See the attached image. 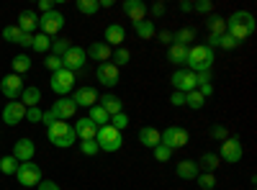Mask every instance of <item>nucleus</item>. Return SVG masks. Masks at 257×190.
Returning <instances> with one entry per match:
<instances>
[{
	"label": "nucleus",
	"mask_w": 257,
	"mask_h": 190,
	"mask_svg": "<svg viewBox=\"0 0 257 190\" xmlns=\"http://www.w3.org/2000/svg\"><path fill=\"white\" fill-rule=\"evenodd\" d=\"M167 59L178 67H185V59H188V47H180V44H170L167 47Z\"/></svg>",
	"instance_id": "obj_29"
},
{
	"label": "nucleus",
	"mask_w": 257,
	"mask_h": 190,
	"mask_svg": "<svg viewBox=\"0 0 257 190\" xmlns=\"http://www.w3.org/2000/svg\"><path fill=\"white\" fill-rule=\"evenodd\" d=\"M41 116H44V111H41L39 105L36 108H26V121L29 123H41Z\"/></svg>",
	"instance_id": "obj_48"
},
{
	"label": "nucleus",
	"mask_w": 257,
	"mask_h": 190,
	"mask_svg": "<svg viewBox=\"0 0 257 190\" xmlns=\"http://www.w3.org/2000/svg\"><path fill=\"white\" fill-rule=\"evenodd\" d=\"M147 11H149V13H152V16H155V18H162V16H165V11H167V8H165V3H162V0H157V3H152V6H149V8H147Z\"/></svg>",
	"instance_id": "obj_50"
},
{
	"label": "nucleus",
	"mask_w": 257,
	"mask_h": 190,
	"mask_svg": "<svg viewBox=\"0 0 257 190\" xmlns=\"http://www.w3.org/2000/svg\"><path fill=\"white\" fill-rule=\"evenodd\" d=\"M203 98H208V95H213V85H211V82H208V85H201V88H196Z\"/></svg>",
	"instance_id": "obj_56"
},
{
	"label": "nucleus",
	"mask_w": 257,
	"mask_h": 190,
	"mask_svg": "<svg viewBox=\"0 0 257 190\" xmlns=\"http://www.w3.org/2000/svg\"><path fill=\"white\" fill-rule=\"evenodd\" d=\"M39 11H41V16H44V13L54 11V3H52V0H39Z\"/></svg>",
	"instance_id": "obj_54"
},
{
	"label": "nucleus",
	"mask_w": 257,
	"mask_h": 190,
	"mask_svg": "<svg viewBox=\"0 0 257 190\" xmlns=\"http://www.w3.org/2000/svg\"><path fill=\"white\" fill-rule=\"evenodd\" d=\"M11 67H13V75H24L31 70V57L29 54H16L13 62H11Z\"/></svg>",
	"instance_id": "obj_33"
},
{
	"label": "nucleus",
	"mask_w": 257,
	"mask_h": 190,
	"mask_svg": "<svg viewBox=\"0 0 257 190\" xmlns=\"http://www.w3.org/2000/svg\"><path fill=\"white\" fill-rule=\"evenodd\" d=\"M36 190H62L57 182H52V180H41L39 185H36Z\"/></svg>",
	"instance_id": "obj_52"
},
{
	"label": "nucleus",
	"mask_w": 257,
	"mask_h": 190,
	"mask_svg": "<svg viewBox=\"0 0 257 190\" xmlns=\"http://www.w3.org/2000/svg\"><path fill=\"white\" fill-rule=\"evenodd\" d=\"M72 129H75V136H77L80 141H90V139H95V134H98V126H95L88 116L77 118V123L72 126Z\"/></svg>",
	"instance_id": "obj_19"
},
{
	"label": "nucleus",
	"mask_w": 257,
	"mask_h": 190,
	"mask_svg": "<svg viewBox=\"0 0 257 190\" xmlns=\"http://www.w3.org/2000/svg\"><path fill=\"white\" fill-rule=\"evenodd\" d=\"M21 103L26 105V108H36L39 105V100H41V90L36 88V85H26L24 88V93H21V98H18Z\"/></svg>",
	"instance_id": "obj_28"
},
{
	"label": "nucleus",
	"mask_w": 257,
	"mask_h": 190,
	"mask_svg": "<svg viewBox=\"0 0 257 190\" xmlns=\"http://www.w3.org/2000/svg\"><path fill=\"white\" fill-rule=\"evenodd\" d=\"M85 62H88V54H85V49L72 44V47L67 49V54L62 57V67L70 70V72H77V70L85 67Z\"/></svg>",
	"instance_id": "obj_13"
},
{
	"label": "nucleus",
	"mask_w": 257,
	"mask_h": 190,
	"mask_svg": "<svg viewBox=\"0 0 257 190\" xmlns=\"http://www.w3.org/2000/svg\"><path fill=\"white\" fill-rule=\"evenodd\" d=\"M77 146H80V152H82L85 157H95V154L100 152V149H98V144H95V139H90V141H80Z\"/></svg>",
	"instance_id": "obj_43"
},
{
	"label": "nucleus",
	"mask_w": 257,
	"mask_h": 190,
	"mask_svg": "<svg viewBox=\"0 0 257 190\" xmlns=\"http://www.w3.org/2000/svg\"><path fill=\"white\" fill-rule=\"evenodd\" d=\"M206 29H208V36H221V34H226V18H221V16H208Z\"/></svg>",
	"instance_id": "obj_31"
},
{
	"label": "nucleus",
	"mask_w": 257,
	"mask_h": 190,
	"mask_svg": "<svg viewBox=\"0 0 257 190\" xmlns=\"http://www.w3.org/2000/svg\"><path fill=\"white\" fill-rule=\"evenodd\" d=\"M257 24H254V16L247 13V11H237V13H231L226 18V34L234 39V41H247L252 34H254Z\"/></svg>",
	"instance_id": "obj_1"
},
{
	"label": "nucleus",
	"mask_w": 257,
	"mask_h": 190,
	"mask_svg": "<svg viewBox=\"0 0 257 190\" xmlns=\"http://www.w3.org/2000/svg\"><path fill=\"white\" fill-rule=\"evenodd\" d=\"M208 49H224V52H231V49H237L242 47L239 41H234L229 34H221V36H208Z\"/></svg>",
	"instance_id": "obj_25"
},
{
	"label": "nucleus",
	"mask_w": 257,
	"mask_h": 190,
	"mask_svg": "<svg viewBox=\"0 0 257 190\" xmlns=\"http://www.w3.org/2000/svg\"><path fill=\"white\" fill-rule=\"evenodd\" d=\"M39 29H41V34H47L49 39L57 36V34L64 29V16L57 13V11H49V13H44V16H39Z\"/></svg>",
	"instance_id": "obj_9"
},
{
	"label": "nucleus",
	"mask_w": 257,
	"mask_h": 190,
	"mask_svg": "<svg viewBox=\"0 0 257 190\" xmlns=\"http://www.w3.org/2000/svg\"><path fill=\"white\" fill-rule=\"evenodd\" d=\"M134 26V34L142 39V41H149V39H155L157 36V29L152 21H139V24H132Z\"/></svg>",
	"instance_id": "obj_30"
},
{
	"label": "nucleus",
	"mask_w": 257,
	"mask_h": 190,
	"mask_svg": "<svg viewBox=\"0 0 257 190\" xmlns=\"http://www.w3.org/2000/svg\"><path fill=\"white\" fill-rule=\"evenodd\" d=\"M77 11L82 16H93L100 11V6H98V0H77Z\"/></svg>",
	"instance_id": "obj_38"
},
{
	"label": "nucleus",
	"mask_w": 257,
	"mask_h": 190,
	"mask_svg": "<svg viewBox=\"0 0 257 190\" xmlns=\"http://www.w3.org/2000/svg\"><path fill=\"white\" fill-rule=\"evenodd\" d=\"M103 41L108 44L111 49L116 47H123V41H126V29L123 26H118V24H111V26H105V31H103Z\"/></svg>",
	"instance_id": "obj_20"
},
{
	"label": "nucleus",
	"mask_w": 257,
	"mask_h": 190,
	"mask_svg": "<svg viewBox=\"0 0 257 190\" xmlns=\"http://www.w3.org/2000/svg\"><path fill=\"white\" fill-rule=\"evenodd\" d=\"M113 129H118V131H123L126 126H128V116L126 113H116V116H111V121H108Z\"/></svg>",
	"instance_id": "obj_45"
},
{
	"label": "nucleus",
	"mask_w": 257,
	"mask_h": 190,
	"mask_svg": "<svg viewBox=\"0 0 257 190\" xmlns=\"http://www.w3.org/2000/svg\"><path fill=\"white\" fill-rule=\"evenodd\" d=\"M44 65H47V70H49V72H59V70H62V59H59V57H54V54H49V57L44 59Z\"/></svg>",
	"instance_id": "obj_49"
},
{
	"label": "nucleus",
	"mask_w": 257,
	"mask_h": 190,
	"mask_svg": "<svg viewBox=\"0 0 257 190\" xmlns=\"http://www.w3.org/2000/svg\"><path fill=\"white\" fill-rule=\"evenodd\" d=\"M16 170H18V164H16V159L11 154H6L3 159H0V172L3 175H16Z\"/></svg>",
	"instance_id": "obj_41"
},
{
	"label": "nucleus",
	"mask_w": 257,
	"mask_h": 190,
	"mask_svg": "<svg viewBox=\"0 0 257 190\" xmlns=\"http://www.w3.org/2000/svg\"><path fill=\"white\" fill-rule=\"evenodd\" d=\"M88 111H90V113H88V118H90V121H93V123L98 126V129H100V126H105V123H108V121H111V116H108V113H105V111L100 108V105H98V103L93 105V108H88Z\"/></svg>",
	"instance_id": "obj_34"
},
{
	"label": "nucleus",
	"mask_w": 257,
	"mask_h": 190,
	"mask_svg": "<svg viewBox=\"0 0 257 190\" xmlns=\"http://www.w3.org/2000/svg\"><path fill=\"white\" fill-rule=\"evenodd\" d=\"M34 154H36V144L29 139V136H24V139H18L16 144H13V159L16 162H31L34 159Z\"/></svg>",
	"instance_id": "obj_14"
},
{
	"label": "nucleus",
	"mask_w": 257,
	"mask_h": 190,
	"mask_svg": "<svg viewBox=\"0 0 257 190\" xmlns=\"http://www.w3.org/2000/svg\"><path fill=\"white\" fill-rule=\"evenodd\" d=\"M206 105V98L198 93V90H190V93H185V108H193V111H201Z\"/></svg>",
	"instance_id": "obj_35"
},
{
	"label": "nucleus",
	"mask_w": 257,
	"mask_h": 190,
	"mask_svg": "<svg viewBox=\"0 0 257 190\" xmlns=\"http://www.w3.org/2000/svg\"><path fill=\"white\" fill-rule=\"evenodd\" d=\"M16 177H18V182L24 185V187H36L41 180V167L31 159V162H21L18 164V170H16Z\"/></svg>",
	"instance_id": "obj_7"
},
{
	"label": "nucleus",
	"mask_w": 257,
	"mask_h": 190,
	"mask_svg": "<svg viewBox=\"0 0 257 190\" xmlns=\"http://www.w3.org/2000/svg\"><path fill=\"white\" fill-rule=\"evenodd\" d=\"M47 139H49V144L59 146V149H70L77 141L72 123H67V121H54L52 126H47Z\"/></svg>",
	"instance_id": "obj_3"
},
{
	"label": "nucleus",
	"mask_w": 257,
	"mask_h": 190,
	"mask_svg": "<svg viewBox=\"0 0 257 190\" xmlns=\"http://www.w3.org/2000/svg\"><path fill=\"white\" fill-rule=\"evenodd\" d=\"M242 154H244V146L237 136H229L226 141H221V154H219L221 162L237 164V162H242Z\"/></svg>",
	"instance_id": "obj_8"
},
{
	"label": "nucleus",
	"mask_w": 257,
	"mask_h": 190,
	"mask_svg": "<svg viewBox=\"0 0 257 190\" xmlns=\"http://www.w3.org/2000/svg\"><path fill=\"white\" fill-rule=\"evenodd\" d=\"M231 134H229V129L226 126H221V123H216V126H211V139L213 141H226Z\"/></svg>",
	"instance_id": "obj_42"
},
{
	"label": "nucleus",
	"mask_w": 257,
	"mask_h": 190,
	"mask_svg": "<svg viewBox=\"0 0 257 190\" xmlns=\"http://www.w3.org/2000/svg\"><path fill=\"white\" fill-rule=\"evenodd\" d=\"M24 77H21V75H6L3 80H0V93H3L8 100H18L21 98V93H24Z\"/></svg>",
	"instance_id": "obj_11"
},
{
	"label": "nucleus",
	"mask_w": 257,
	"mask_h": 190,
	"mask_svg": "<svg viewBox=\"0 0 257 190\" xmlns=\"http://www.w3.org/2000/svg\"><path fill=\"white\" fill-rule=\"evenodd\" d=\"M98 105H100V108L108 113V116L123 113V103H121V98H116V95H111V93L100 95V98H98Z\"/></svg>",
	"instance_id": "obj_24"
},
{
	"label": "nucleus",
	"mask_w": 257,
	"mask_h": 190,
	"mask_svg": "<svg viewBox=\"0 0 257 190\" xmlns=\"http://www.w3.org/2000/svg\"><path fill=\"white\" fill-rule=\"evenodd\" d=\"M188 141H190V134H188V129H180V126H167L165 131H160V144L173 152L188 146Z\"/></svg>",
	"instance_id": "obj_5"
},
{
	"label": "nucleus",
	"mask_w": 257,
	"mask_h": 190,
	"mask_svg": "<svg viewBox=\"0 0 257 190\" xmlns=\"http://www.w3.org/2000/svg\"><path fill=\"white\" fill-rule=\"evenodd\" d=\"M49 88L59 95V98H67L72 90H75V72L70 70H59V72H52V80H49Z\"/></svg>",
	"instance_id": "obj_6"
},
{
	"label": "nucleus",
	"mask_w": 257,
	"mask_h": 190,
	"mask_svg": "<svg viewBox=\"0 0 257 190\" xmlns=\"http://www.w3.org/2000/svg\"><path fill=\"white\" fill-rule=\"evenodd\" d=\"M198 164H196V159H180L178 164H175V175L180 177V180H196L198 177Z\"/></svg>",
	"instance_id": "obj_23"
},
{
	"label": "nucleus",
	"mask_w": 257,
	"mask_h": 190,
	"mask_svg": "<svg viewBox=\"0 0 257 190\" xmlns=\"http://www.w3.org/2000/svg\"><path fill=\"white\" fill-rule=\"evenodd\" d=\"M95 77H98V82L103 88H116L121 82V72H118V67L113 65V62H103V65H98Z\"/></svg>",
	"instance_id": "obj_10"
},
{
	"label": "nucleus",
	"mask_w": 257,
	"mask_h": 190,
	"mask_svg": "<svg viewBox=\"0 0 257 190\" xmlns=\"http://www.w3.org/2000/svg\"><path fill=\"white\" fill-rule=\"evenodd\" d=\"M196 164H198V170H203V172H216L219 167H221V159H219L216 152H203Z\"/></svg>",
	"instance_id": "obj_26"
},
{
	"label": "nucleus",
	"mask_w": 257,
	"mask_h": 190,
	"mask_svg": "<svg viewBox=\"0 0 257 190\" xmlns=\"http://www.w3.org/2000/svg\"><path fill=\"white\" fill-rule=\"evenodd\" d=\"M34 52H49L52 49V39L47 34H34V44H31Z\"/></svg>",
	"instance_id": "obj_36"
},
{
	"label": "nucleus",
	"mask_w": 257,
	"mask_h": 190,
	"mask_svg": "<svg viewBox=\"0 0 257 190\" xmlns=\"http://www.w3.org/2000/svg\"><path fill=\"white\" fill-rule=\"evenodd\" d=\"M198 185H201V190H213L216 187V177H213V172H198Z\"/></svg>",
	"instance_id": "obj_39"
},
{
	"label": "nucleus",
	"mask_w": 257,
	"mask_h": 190,
	"mask_svg": "<svg viewBox=\"0 0 257 190\" xmlns=\"http://www.w3.org/2000/svg\"><path fill=\"white\" fill-rule=\"evenodd\" d=\"M170 103H173L175 105V108H183V105H185V93H173V95H170Z\"/></svg>",
	"instance_id": "obj_51"
},
{
	"label": "nucleus",
	"mask_w": 257,
	"mask_h": 190,
	"mask_svg": "<svg viewBox=\"0 0 257 190\" xmlns=\"http://www.w3.org/2000/svg\"><path fill=\"white\" fill-rule=\"evenodd\" d=\"M26 118V105L21 103V100H13V103H6V108H3V123L6 126H16Z\"/></svg>",
	"instance_id": "obj_16"
},
{
	"label": "nucleus",
	"mask_w": 257,
	"mask_h": 190,
	"mask_svg": "<svg viewBox=\"0 0 257 190\" xmlns=\"http://www.w3.org/2000/svg\"><path fill=\"white\" fill-rule=\"evenodd\" d=\"M16 26L24 31V34H36V26H39V16L36 11H21L18 13V21H16Z\"/></svg>",
	"instance_id": "obj_22"
},
{
	"label": "nucleus",
	"mask_w": 257,
	"mask_h": 190,
	"mask_svg": "<svg viewBox=\"0 0 257 190\" xmlns=\"http://www.w3.org/2000/svg\"><path fill=\"white\" fill-rule=\"evenodd\" d=\"M100 8H113V0H98Z\"/></svg>",
	"instance_id": "obj_59"
},
{
	"label": "nucleus",
	"mask_w": 257,
	"mask_h": 190,
	"mask_svg": "<svg viewBox=\"0 0 257 190\" xmlns=\"http://www.w3.org/2000/svg\"><path fill=\"white\" fill-rule=\"evenodd\" d=\"M21 34H24V31H21L18 26H6V29H3V39H6V41H13V44L21 39Z\"/></svg>",
	"instance_id": "obj_46"
},
{
	"label": "nucleus",
	"mask_w": 257,
	"mask_h": 190,
	"mask_svg": "<svg viewBox=\"0 0 257 190\" xmlns=\"http://www.w3.org/2000/svg\"><path fill=\"white\" fill-rule=\"evenodd\" d=\"M72 44H70V39H57V41H52V52H54V57H64L67 54V49H70Z\"/></svg>",
	"instance_id": "obj_40"
},
{
	"label": "nucleus",
	"mask_w": 257,
	"mask_h": 190,
	"mask_svg": "<svg viewBox=\"0 0 257 190\" xmlns=\"http://www.w3.org/2000/svg\"><path fill=\"white\" fill-rule=\"evenodd\" d=\"M193 13H213V3L211 0H198V3H193Z\"/></svg>",
	"instance_id": "obj_47"
},
{
	"label": "nucleus",
	"mask_w": 257,
	"mask_h": 190,
	"mask_svg": "<svg viewBox=\"0 0 257 190\" xmlns=\"http://www.w3.org/2000/svg\"><path fill=\"white\" fill-rule=\"evenodd\" d=\"M72 103L77 105V108H93V105L98 103V90L85 85V88H77L72 90Z\"/></svg>",
	"instance_id": "obj_15"
},
{
	"label": "nucleus",
	"mask_w": 257,
	"mask_h": 190,
	"mask_svg": "<svg viewBox=\"0 0 257 190\" xmlns=\"http://www.w3.org/2000/svg\"><path fill=\"white\" fill-rule=\"evenodd\" d=\"M170 82H173V88L178 93H190V90H196V72H190L188 67H180L173 72Z\"/></svg>",
	"instance_id": "obj_12"
},
{
	"label": "nucleus",
	"mask_w": 257,
	"mask_h": 190,
	"mask_svg": "<svg viewBox=\"0 0 257 190\" xmlns=\"http://www.w3.org/2000/svg\"><path fill=\"white\" fill-rule=\"evenodd\" d=\"M160 44H165V47L173 44V31H160Z\"/></svg>",
	"instance_id": "obj_55"
},
{
	"label": "nucleus",
	"mask_w": 257,
	"mask_h": 190,
	"mask_svg": "<svg viewBox=\"0 0 257 190\" xmlns=\"http://www.w3.org/2000/svg\"><path fill=\"white\" fill-rule=\"evenodd\" d=\"M152 154H155V159L157 162H170V159H173V149H167V146H155V149H152Z\"/></svg>",
	"instance_id": "obj_44"
},
{
	"label": "nucleus",
	"mask_w": 257,
	"mask_h": 190,
	"mask_svg": "<svg viewBox=\"0 0 257 190\" xmlns=\"http://www.w3.org/2000/svg\"><path fill=\"white\" fill-rule=\"evenodd\" d=\"M85 54H88L93 62H100V65H103V62H108V59H111L113 49H111L108 44H105V41H93V44H90L88 49H85Z\"/></svg>",
	"instance_id": "obj_21"
},
{
	"label": "nucleus",
	"mask_w": 257,
	"mask_h": 190,
	"mask_svg": "<svg viewBox=\"0 0 257 190\" xmlns=\"http://www.w3.org/2000/svg\"><path fill=\"white\" fill-rule=\"evenodd\" d=\"M57 118H54V113L52 111H44V116H41V123H47V126H52Z\"/></svg>",
	"instance_id": "obj_57"
},
{
	"label": "nucleus",
	"mask_w": 257,
	"mask_h": 190,
	"mask_svg": "<svg viewBox=\"0 0 257 190\" xmlns=\"http://www.w3.org/2000/svg\"><path fill=\"white\" fill-rule=\"evenodd\" d=\"M95 144H98L100 152L113 154V152H118L121 146H123V136H121L118 129H113L111 123H105V126H100L98 134H95Z\"/></svg>",
	"instance_id": "obj_4"
},
{
	"label": "nucleus",
	"mask_w": 257,
	"mask_h": 190,
	"mask_svg": "<svg viewBox=\"0 0 257 190\" xmlns=\"http://www.w3.org/2000/svg\"><path fill=\"white\" fill-rule=\"evenodd\" d=\"M113 65L116 67H123V65H128V62H132V52H128L126 47H118V49H113Z\"/></svg>",
	"instance_id": "obj_37"
},
{
	"label": "nucleus",
	"mask_w": 257,
	"mask_h": 190,
	"mask_svg": "<svg viewBox=\"0 0 257 190\" xmlns=\"http://www.w3.org/2000/svg\"><path fill=\"white\" fill-rule=\"evenodd\" d=\"M121 11L128 16V21L132 24H139V21H147V6L142 3V0H123L121 3Z\"/></svg>",
	"instance_id": "obj_17"
},
{
	"label": "nucleus",
	"mask_w": 257,
	"mask_h": 190,
	"mask_svg": "<svg viewBox=\"0 0 257 190\" xmlns=\"http://www.w3.org/2000/svg\"><path fill=\"white\" fill-rule=\"evenodd\" d=\"M16 44H18V47H31V44H34V36H31V34H21V39L16 41Z\"/></svg>",
	"instance_id": "obj_53"
},
{
	"label": "nucleus",
	"mask_w": 257,
	"mask_h": 190,
	"mask_svg": "<svg viewBox=\"0 0 257 190\" xmlns=\"http://www.w3.org/2000/svg\"><path fill=\"white\" fill-rule=\"evenodd\" d=\"M185 67H188L190 72H208V70L213 67V49H208L206 44L188 47Z\"/></svg>",
	"instance_id": "obj_2"
},
{
	"label": "nucleus",
	"mask_w": 257,
	"mask_h": 190,
	"mask_svg": "<svg viewBox=\"0 0 257 190\" xmlns=\"http://www.w3.org/2000/svg\"><path fill=\"white\" fill-rule=\"evenodd\" d=\"M49 111L54 113V118H57V121H70V118L77 113V105L72 103V98H59Z\"/></svg>",
	"instance_id": "obj_18"
},
{
	"label": "nucleus",
	"mask_w": 257,
	"mask_h": 190,
	"mask_svg": "<svg viewBox=\"0 0 257 190\" xmlns=\"http://www.w3.org/2000/svg\"><path fill=\"white\" fill-rule=\"evenodd\" d=\"M190 41H196V29H190V26H185V29H180V31L173 34V44L190 47Z\"/></svg>",
	"instance_id": "obj_32"
},
{
	"label": "nucleus",
	"mask_w": 257,
	"mask_h": 190,
	"mask_svg": "<svg viewBox=\"0 0 257 190\" xmlns=\"http://www.w3.org/2000/svg\"><path fill=\"white\" fill-rule=\"evenodd\" d=\"M139 141L147 146V149H155V146H160V131L152 129V126H142L139 129Z\"/></svg>",
	"instance_id": "obj_27"
},
{
	"label": "nucleus",
	"mask_w": 257,
	"mask_h": 190,
	"mask_svg": "<svg viewBox=\"0 0 257 190\" xmlns=\"http://www.w3.org/2000/svg\"><path fill=\"white\" fill-rule=\"evenodd\" d=\"M180 11H183V13H193V3H188V0H183V3H180Z\"/></svg>",
	"instance_id": "obj_58"
}]
</instances>
